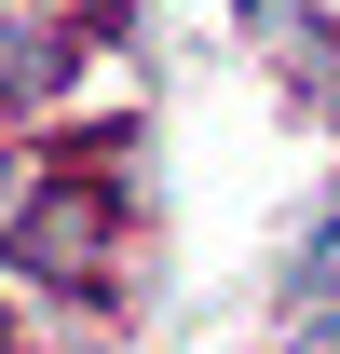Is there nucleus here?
Returning a JSON list of instances; mask_svg holds the SVG:
<instances>
[{"instance_id":"nucleus-1","label":"nucleus","mask_w":340,"mask_h":354,"mask_svg":"<svg viewBox=\"0 0 340 354\" xmlns=\"http://www.w3.org/2000/svg\"><path fill=\"white\" fill-rule=\"evenodd\" d=\"M286 286H299V300H340V205H327L313 232H299V259H286Z\"/></svg>"},{"instance_id":"nucleus-2","label":"nucleus","mask_w":340,"mask_h":354,"mask_svg":"<svg viewBox=\"0 0 340 354\" xmlns=\"http://www.w3.org/2000/svg\"><path fill=\"white\" fill-rule=\"evenodd\" d=\"M299 354H340V300H299Z\"/></svg>"},{"instance_id":"nucleus-3","label":"nucleus","mask_w":340,"mask_h":354,"mask_svg":"<svg viewBox=\"0 0 340 354\" xmlns=\"http://www.w3.org/2000/svg\"><path fill=\"white\" fill-rule=\"evenodd\" d=\"M0 218H28V177H14V164H0Z\"/></svg>"},{"instance_id":"nucleus-4","label":"nucleus","mask_w":340,"mask_h":354,"mask_svg":"<svg viewBox=\"0 0 340 354\" xmlns=\"http://www.w3.org/2000/svg\"><path fill=\"white\" fill-rule=\"evenodd\" d=\"M272 14H299V0H245V28H272Z\"/></svg>"},{"instance_id":"nucleus-5","label":"nucleus","mask_w":340,"mask_h":354,"mask_svg":"<svg viewBox=\"0 0 340 354\" xmlns=\"http://www.w3.org/2000/svg\"><path fill=\"white\" fill-rule=\"evenodd\" d=\"M41 14H82V0H41Z\"/></svg>"}]
</instances>
